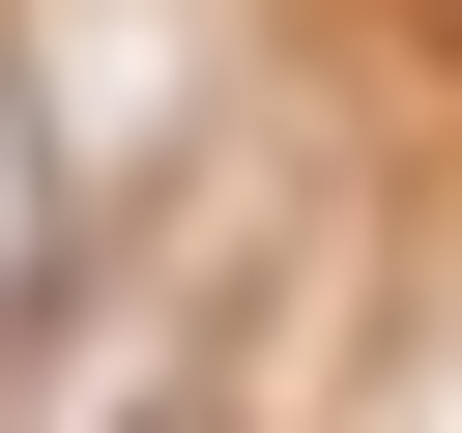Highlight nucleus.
Masks as SVG:
<instances>
[{"mask_svg":"<svg viewBox=\"0 0 462 433\" xmlns=\"http://www.w3.org/2000/svg\"><path fill=\"white\" fill-rule=\"evenodd\" d=\"M58 318V115H29V58H0V346Z\"/></svg>","mask_w":462,"mask_h":433,"instance_id":"nucleus-1","label":"nucleus"}]
</instances>
